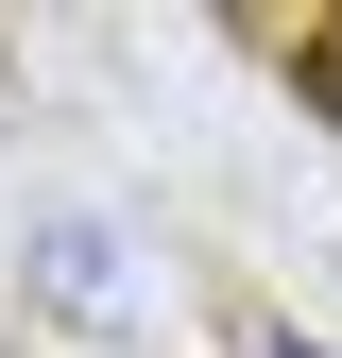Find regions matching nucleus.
Masks as SVG:
<instances>
[{"mask_svg": "<svg viewBox=\"0 0 342 358\" xmlns=\"http://www.w3.org/2000/svg\"><path fill=\"white\" fill-rule=\"evenodd\" d=\"M34 290L52 307H120V239L103 222H52V239H34Z\"/></svg>", "mask_w": 342, "mask_h": 358, "instance_id": "nucleus-1", "label": "nucleus"}, {"mask_svg": "<svg viewBox=\"0 0 342 358\" xmlns=\"http://www.w3.org/2000/svg\"><path fill=\"white\" fill-rule=\"evenodd\" d=\"M308 85H325V120H342V17H325V34H308Z\"/></svg>", "mask_w": 342, "mask_h": 358, "instance_id": "nucleus-2", "label": "nucleus"}, {"mask_svg": "<svg viewBox=\"0 0 342 358\" xmlns=\"http://www.w3.org/2000/svg\"><path fill=\"white\" fill-rule=\"evenodd\" d=\"M256 358H325V341H256Z\"/></svg>", "mask_w": 342, "mask_h": 358, "instance_id": "nucleus-3", "label": "nucleus"}]
</instances>
